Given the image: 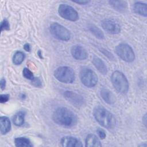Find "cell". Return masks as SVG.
<instances>
[{
  "label": "cell",
  "instance_id": "obj_4",
  "mask_svg": "<svg viewBox=\"0 0 147 147\" xmlns=\"http://www.w3.org/2000/svg\"><path fill=\"white\" fill-rule=\"evenodd\" d=\"M55 78L59 82L64 83H72L75 79V74L74 69L68 66L58 67L54 72Z\"/></svg>",
  "mask_w": 147,
  "mask_h": 147
},
{
  "label": "cell",
  "instance_id": "obj_31",
  "mask_svg": "<svg viewBox=\"0 0 147 147\" xmlns=\"http://www.w3.org/2000/svg\"><path fill=\"white\" fill-rule=\"evenodd\" d=\"M24 49L26 51H27V52H30V49H31L30 44H28V43H26L25 44H24Z\"/></svg>",
  "mask_w": 147,
  "mask_h": 147
},
{
  "label": "cell",
  "instance_id": "obj_28",
  "mask_svg": "<svg viewBox=\"0 0 147 147\" xmlns=\"http://www.w3.org/2000/svg\"><path fill=\"white\" fill-rule=\"evenodd\" d=\"M10 96L9 94H1L0 95V102L1 103L7 102L9 99Z\"/></svg>",
  "mask_w": 147,
  "mask_h": 147
},
{
  "label": "cell",
  "instance_id": "obj_30",
  "mask_svg": "<svg viewBox=\"0 0 147 147\" xmlns=\"http://www.w3.org/2000/svg\"><path fill=\"white\" fill-rule=\"evenodd\" d=\"M0 87L2 90H3L6 87V80L4 78H2L0 81Z\"/></svg>",
  "mask_w": 147,
  "mask_h": 147
},
{
  "label": "cell",
  "instance_id": "obj_21",
  "mask_svg": "<svg viewBox=\"0 0 147 147\" xmlns=\"http://www.w3.org/2000/svg\"><path fill=\"white\" fill-rule=\"evenodd\" d=\"M25 112L24 111H20L17 113L13 118V122L14 125L17 126H21L24 123Z\"/></svg>",
  "mask_w": 147,
  "mask_h": 147
},
{
  "label": "cell",
  "instance_id": "obj_16",
  "mask_svg": "<svg viewBox=\"0 0 147 147\" xmlns=\"http://www.w3.org/2000/svg\"><path fill=\"white\" fill-rule=\"evenodd\" d=\"M133 11L136 14L146 17L147 16V6L145 3L136 2L133 5Z\"/></svg>",
  "mask_w": 147,
  "mask_h": 147
},
{
  "label": "cell",
  "instance_id": "obj_1",
  "mask_svg": "<svg viewBox=\"0 0 147 147\" xmlns=\"http://www.w3.org/2000/svg\"><path fill=\"white\" fill-rule=\"evenodd\" d=\"M52 119L58 125L65 127H72L76 125L78 122L76 114L64 107H58L53 111Z\"/></svg>",
  "mask_w": 147,
  "mask_h": 147
},
{
  "label": "cell",
  "instance_id": "obj_29",
  "mask_svg": "<svg viewBox=\"0 0 147 147\" xmlns=\"http://www.w3.org/2000/svg\"><path fill=\"white\" fill-rule=\"evenodd\" d=\"M73 2L76 3L77 4L79 5H87L89 2H90V1H86V0H80V1H72Z\"/></svg>",
  "mask_w": 147,
  "mask_h": 147
},
{
  "label": "cell",
  "instance_id": "obj_15",
  "mask_svg": "<svg viewBox=\"0 0 147 147\" xmlns=\"http://www.w3.org/2000/svg\"><path fill=\"white\" fill-rule=\"evenodd\" d=\"M110 5L116 11L119 12H124L127 7V3L125 1H109Z\"/></svg>",
  "mask_w": 147,
  "mask_h": 147
},
{
  "label": "cell",
  "instance_id": "obj_9",
  "mask_svg": "<svg viewBox=\"0 0 147 147\" xmlns=\"http://www.w3.org/2000/svg\"><path fill=\"white\" fill-rule=\"evenodd\" d=\"M63 95L68 102L76 107H82L86 104V100L84 97L75 92L67 90L64 92Z\"/></svg>",
  "mask_w": 147,
  "mask_h": 147
},
{
  "label": "cell",
  "instance_id": "obj_27",
  "mask_svg": "<svg viewBox=\"0 0 147 147\" xmlns=\"http://www.w3.org/2000/svg\"><path fill=\"white\" fill-rule=\"evenodd\" d=\"M96 133L101 140L105 139L106 137V134L105 131L102 129H99V128L98 129L96 130Z\"/></svg>",
  "mask_w": 147,
  "mask_h": 147
},
{
  "label": "cell",
  "instance_id": "obj_10",
  "mask_svg": "<svg viewBox=\"0 0 147 147\" xmlns=\"http://www.w3.org/2000/svg\"><path fill=\"white\" fill-rule=\"evenodd\" d=\"M103 29L107 33L118 34L121 32V26L118 22L111 19H105L101 22Z\"/></svg>",
  "mask_w": 147,
  "mask_h": 147
},
{
  "label": "cell",
  "instance_id": "obj_20",
  "mask_svg": "<svg viewBox=\"0 0 147 147\" xmlns=\"http://www.w3.org/2000/svg\"><path fill=\"white\" fill-rule=\"evenodd\" d=\"M88 30L97 38L99 40H103L105 38L103 32L96 26L93 24H89L88 25Z\"/></svg>",
  "mask_w": 147,
  "mask_h": 147
},
{
  "label": "cell",
  "instance_id": "obj_2",
  "mask_svg": "<svg viewBox=\"0 0 147 147\" xmlns=\"http://www.w3.org/2000/svg\"><path fill=\"white\" fill-rule=\"evenodd\" d=\"M93 115L96 121L106 129H113L116 126L117 120L114 115L102 106H96L93 110Z\"/></svg>",
  "mask_w": 147,
  "mask_h": 147
},
{
  "label": "cell",
  "instance_id": "obj_24",
  "mask_svg": "<svg viewBox=\"0 0 147 147\" xmlns=\"http://www.w3.org/2000/svg\"><path fill=\"white\" fill-rule=\"evenodd\" d=\"M99 51L106 57H107L110 60H111V61H114L115 60V57H114V55L111 52H110L109 51H107V49H106L103 48H100Z\"/></svg>",
  "mask_w": 147,
  "mask_h": 147
},
{
  "label": "cell",
  "instance_id": "obj_26",
  "mask_svg": "<svg viewBox=\"0 0 147 147\" xmlns=\"http://www.w3.org/2000/svg\"><path fill=\"white\" fill-rule=\"evenodd\" d=\"M31 81H32V84L34 87H39V88L42 87V82L38 78L34 77V78Z\"/></svg>",
  "mask_w": 147,
  "mask_h": 147
},
{
  "label": "cell",
  "instance_id": "obj_17",
  "mask_svg": "<svg viewBox=\"0 0 147 147\" xmlns=\"http://www.w3.org/2000/svg\"><path fill=\"white\" fill-rule=\"evenodd\" d=\"M85 146L87 147L102 146V144L99 139L94 134H88L85 140Z\"/></svg>",
  "mask_w": 147,
  "mask_h": 147
},
{
  "label": "cell",
  "instance_id": "obj_32",
  "mask_svg": "<svg viewBox=\"0 0 147 147\" xmlns=\"http://www.w3.org/2000/svg\"><path fill=\"white\" fill-rule=\"evenodd\" d=\"M38 53V56H40V58H41V59H42V54H41V52L40 50L38 51V53Z\"/></svg>",
  "mask_w": 147,
  "mask_h": 147
},
{
  "label": "cell",
  "instance_id": "obj_12",
  "mask_svg": "<svg viewBox=\"0 0 147 147\" xmlns=\"http://www.w3.org/2000/svg\"><path fill=\"white\" fill-rule=\"evenodd\" d=\"M60 144L63 147H82L83 146L79 140L72 136H65L62 137Z\"/></svg>",
  "mask_w": 147,
  "mask_h": 147
},
{
  "label": "cell",
  "instance_id": "obj_14",
  "mask_svg": "<svg viewBox=\"0 0 147 147\" xmlns=\"http://www.w3.org/2000/svg\"><path fill=\"white\" fill-rule=\"evenodd\" d=\"M92 63L97 70L102 74L106 75L107 73V67L104 61L99 57L94 56L92 58Z\"/></svg>",
  "mask_w": 147,
  "mask_h": 147
},
{
  "label": "cell",
  "instance_id": "obj_11",
  "mask_svg": "<svg viewBox=\"0 0 147 147\" xmlns=\"http://www.w3.org/2000/svg\"><path fill=\"white\" fill-rule=\"evenodd\" d=\"M72 56L78 60H84L88 57V53L86 49L79 45L73 46L71 49Z\"/></svg>",
  "mask_w": 147,
  "mask_h": 147
},
{
  "label": "cell",
  "instance_id": "obj_13",
  "mask_svg": "<svg viewBox=\"0 0 147 147\" xmlns=\"http://www.w3.org/2000/svg\"><path fill=\"white\" fill-rule=\"evenodd\" d=\"M100 95L102 99L109 105H113L116 102L115 96L111 91L107 88H102L100 91Z\"/></svg>",
  "mask_w": 147,
  "mask_h": 147
},
{
  "label": "cell",
  "instance_id": "obj_25",
  "mask_svg": "<svg viewBox=\"0 0 147 147\" xmlns=\"http://www.w3.org/2000/svg\"><path fill=\"white\" fill-rule=\"evenodd\" d=\"M10 30V24L9 21L6 19H4L1 24V32L3 30Z\"/></svg>",
  "mask_w": 147,
  "mask_h": 147
},
{
  "label": "cell",
  "instance_id": "obj_5",
  "mask_svg": "<svg viewBox=\"0 0 147 147\" xmlns=\"http://www.w3.org/2000/svg\"><path fill=\"white\" fill-rule=\"evenodd\" d=\"M49 32L55 38L61 41H67L71 37L70 31L57 22H53L50 25Z\"/></svg>",
  "mask_w": 147,
  "mask_h": 147
},
{
  "label": "cell",
  "instance_id": "obj_19",
  "mask_svg": "<svg viewBox=\"0 0 147 147\" xmlns=\"http://www.w3.org/2000/svg\"><path fill=\"white\" fill-rule=\"evenodd\" d=\"M14 144L17 147H31L33 146L30 140L24 137H20L15 138Z\"/></svg>",
  "mask_w": 147,
  "mask_h": 147
},
{
  "label": "cell",
  "instance_id": "obj_8",
  "mask_svg": "<svg viewBox=\"0 0 147 147\" xmlns=\"http://www.w3.org/2000/svg\"><path fill=\"white\" fill-rule=\"evenodd\" d=\"M58 13L62 18L70 21H76L79 19V14L77 11L67 4L60 5L58 8Z\"/></svg>",
  "mask_w": 147,
  "mask_h": 147
},
{
  "label": "cell",
  "instance_id": "obj_7",
  "mask_svg": "<svg viewBox=\"0 0 147 147\" xmlns=\"http://www.w3.org/2000/svg\"><path fill=\"white\" fill-rule=\"evenodd\" d=\"M116 54L123 61L131 63L135 59V53L132 48L128 44L121 43L118 44L115 49Z\"/></svg>",
  "mask_w": 147,
  "mask_h": 147
},
{
  "label": "cell",
  "instance_id": "obj_6",
  "mask_svg": "<svg viewBox=\"0 0 147 147\" xmlns=\"http://www.w3.org/2000/svg\"><path fill=\"white\" fill-rule=\"evenodd\" d=\"M79 76L82 84L88 88L95 87L98 82L97 75L90 68H84L82 69Z\"/></svg>",
  "mask_w": 147,
  "mask_h": 147
},
{
  "label": "cell",
  "instance_id": "obj_23",
  "mask_svg": "<svg viewBox=\"0 0 147 147\" xmlns=\"http://www.w3.org/2000/svg\"><path fill=\"white\" fill-rule=\"evenodd\" d=\"M22 75L24 78H25L26 79L30 80H32L34 78L33 72L28 68H24V69L22 71Z\"/></svg>",
  "mask_w": 147,
  "mask_h": 147
},
{
  "label": "cell",
  "instance_id": "obj_22",
  "mask_svg": "<svg viewBox=\"0 0 147 147\" xmlns=\"http://www.w3.org/2000/svg\"><path fill=\"white\" fill-rule=\"evenodd\" d=\"M25 57V53L21 51H17L13 57V63L15 65L21 64Z\"/></svg>",
  "mask_w": 147,
  "mask_h": 147
},
{
  "label": "cell",
  "instance_id": "obj_3",
  "mask_svg": "<svg viewBox=\"0 0 147 147\" xmlns=\"http://www.w3.org/2000/svg\"><path fill=\"white\" fill-rule=\"evenodd\" d=\"M111 81L113 86L118 92L122 94L127 92L129 87V82L122 72L119 71L113 72L111 76Z\"/></svg>",
  "mask_w": 147,
  "mask_h": 147
},
{
  "label": "cell",
  "instance_id": "obj_18",
  "mask_svg": "<svg viewBox=\"0 0 147 147\" xmlns=\"http://www.w3.org/2000/svg\"><path fill=\"white\" fill-rule=\"evenodd\" d=\"M1 124V133L2 135H5L11 129V122L10 119L5 116L0 117Z\"/></svg>",
  "mask_w": 147,
  "mask_h": 147
}]
</instances>
